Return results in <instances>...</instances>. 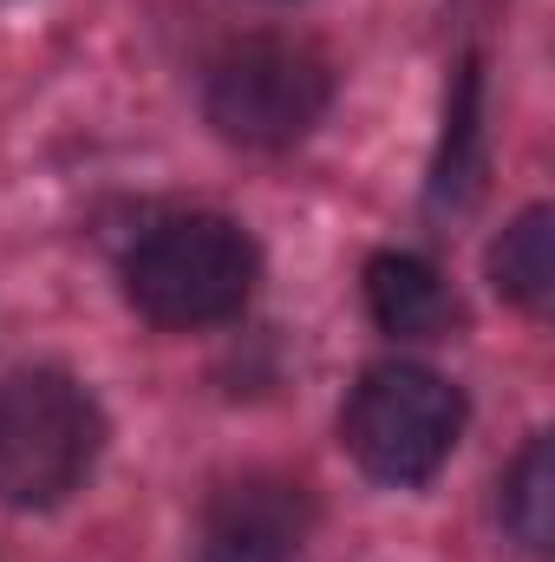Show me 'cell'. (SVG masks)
Here are the masks:
<instances>
[{"mask_svg":"<svg viewBox=\"0 0 555 562\" xmlns=\"http://www.w3.org/2000/svg\"><path fill=\"white\" fill-rule=\"evenodd\" d=\"M464 419H471L464 393L438 367L380 360V367L360 373V386L340 406V445L373 484L418 491L451 464V451L464 438Z\"/></svg>","mask_w":555,"mask_h":562,"instance_id":"cell-3","label":"cell"},{"mask_svg":"<svg viewBox=\"0 0 555 562\" xmlns=\"http://www.w3.org/2000/svg\"><path fill=\"white\" fill-rule=\"evenodd\" d=\"M307 537H314L307 484L281 471H249L209 497L196 562H301Z\"/></svg>","mask_w":555,"mask_h":562,"instance_id":"cell-5","label":"cell"},{"mask_svg":"<svg viewBox=\"0 0 555 562\" xmlns=\"http://www.w3.org/2000/svg\"><path fill=\"white\" fill-rule=\"evenodd\" d=\"M105 451L99 400L59 367H20L0 380V504L7 510H59L86 491Z\"/></svg>","mask_w":555,"mask_h":562,"instance_id":"cell-2","label":"cell"},{"mask_svg":"<svg viewBox=\"0 0 555 562\" xmlns=\"http://www.w3.org/2000/svg\"><path fill=\"white\" fill-rule=\"evenodd\" d=\"M497 517L510 530V543L523 557H550L555 550V464H550V431H536L517 464L497 484Z\"/></svg>","mask_w":555,"mask_h":562,"instance_id":"cell-8","label":"cell"},{"mask_svg":"<svg viewBox=\"0 0 555 562\" xmlns=\"http://www.w3.org/2000/svg\"><path fill=\"white\" fill-rule=\"evenodd\" d=\"M262 276V249L236 216L177 210L144 223L118 262L125 301L163 334H203L249 307Z\"/></svg>","mask_w":555,"mask_h":562,"instance_id":"cell-1","label":"cell"},{"mask_svg":"<svg viewBox=\"0 0 555 562\" xmlns=\"http://www.w3.org/2000/svg\"><path fill=\"white\" fill-rule=\"evenodd\" d=\"M360 288H366L373 327L393 334V340H444V334L457 327V294H451V281L438 276V262H424L412 249H380V256L366 262Z\"/></svg>","mask_w":555,"mask_h":562,"instance_id":"cell-6","label":"cell"},{"mask_svg":"<svg viewBox=\"0 0 555 562\" xmlns=\"http://www.w3.org/2000/svg\"><path fill=\"white\" fill-rule=\"evenodd\" d=\"M333 105V66L307 40L249 33L229 40L203 72V119L236 150H287Z\"/></svg>","mask_w":555,"mask_h":562,"instance_id":"cell-4","label":"cell"},{"mask_svg":"<svg viewBox=\"0 0 555 562\" xmlns=\"http://www.w3.org/2000/svg\"><path fill=\"white\" fill-rule=\"evenodd\" d=\"M490 288L523 307V314H550L555 301V210L530 203L497 243H490Z\"/></svg>","mask_w":555,"mask_h":562,"instance_id":"cell-7","label":"cell"}]
</instances>
